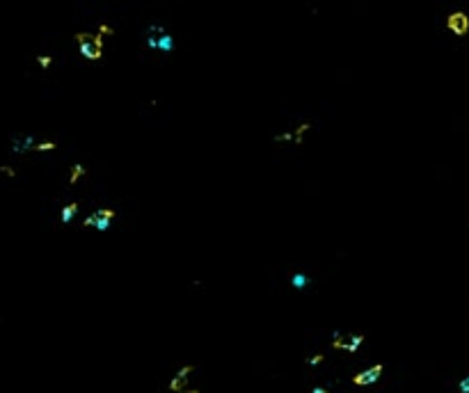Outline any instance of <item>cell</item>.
I'll return each mask as SVG.
<instances>
[{
    "label": "cell",
    "instance_id": "12",
    "mask_svg": "<svg viewBox=\"0 0 469 393\" xmlns=\"http://www.w3.org/2000/svg\"><path fill=\"white\" fill-rule=\"evenodd\" d=\"M85 174V167L83 165H73V169H71V176H69V183H76L80 176Z\"/></svg>",
    "mask_w": 469,
    "mask_h": 393
},
{
    "label": "cell",
    "instance_id": "13",
    "mask_svg": "<svg viewBox=\"0 0 469 393\" xmlns=\"http://www.w3.org/2000/svg\"><path fill=\"white\" fill-rule=\"evenodd\" d=\"M37 62H39V66H42V69H48V66L53 64V57H51V55H39V57H37Z\"/></svg>",
    "mask_w": 469,
    "mask_h": 393
},
{
    "label": "cell",
    "instance_id": "14",
    "mask_svg": "<svg viewBox=\"0 0 469 393\" xmlns=\"http://www.w3.org/2000/svg\"><path fill=\"white\" fill-rule=\"evenodd\" d=\"M99 35H101V37H113V35H115V30L110 28V25L101 23V25H99Z\"/></svg>",
    "mask_w": 469,
    "mask_h": 393
},
{
    "label": "cell",
    "instance_id": "5",
    "mask_svg": "<svg viewBox=\"0 0 469 393\" xmlns=\"http://www.w3.org/2000/svg\"><path fill=\"white\" fill-rule=\"evenodd\" d=\"M190 373H192V366H183V368L178 370V375L170 382V391H183L185 384H188V375H190Z\"/></svg>",
    "mask_w": 469,
    "mask_h": 393
},
{
    "label": "cell",
    "instance_id": "9",
    "mask_svg": "<svg viewBox=\"0 0 469 393\" xmlns=\"http://www.w3.org/2000/svg\"><path fill=\"white\" fill-rule=\"evenodd\" d=\"M76 213H78V203L76 201L69 203V206H64V208H62V222H64V224H69V222L76 217Z\"/></svg>",
    "mask_w": 469,
    "mask_h": 393
},
{
    "label": "cell",
    "instance_id": "19",
    "mask_svg": "<svg viewBox=\"0 0 469 393\" xmlns=\"http://www.w3.org/2000/svg\"><path fill=\"white\" fill-rule=\"evenodd\" d=\"M314 393H327L325 389H314Z\"/></svg>",
    "mask_w": 469,
    "mask_h": 393
},
{
    "label": "cell",
    "instance_id": "1",
    "mask_svg": "<svg viewBox=\"0 0 469 393\" xmlns=\"http://www.w3.org/2000/svg\"><path fill=\"white\" fill-rule=\"evenodd\" d=\"M80 55L87 60H101L103 55V37L101 35H89V32H78L76 35Z\"/></svg>",
    "mask_w": 469,
    "mask_h": 393
},
{
    "label": "cell",
    "instance_id": "7",
    "mask_svg": "<svg viewBox=\"0 0 469 393\" xmlns=\"http://www.w3.org/2000/svg\"><path fill=\"white\" fill-rule=\"evenodd\" d=\"M161 35H165V28H163V25H158V23L149 25L147 28V46L156 50V42H158V37Z\"/></svg>",
    "mask_w": 469,
    "mask_h": 393
},
{
    "label": "cell",
    "instance_id": "2",
    "mask_svg": "<svg viewBox=\"0 0 469 393\" xmlns=\"http://www.w3.org/2000/svg\"><path fill=\"white\" fill-rule=\"evenodd\" d=\"M115 217V210H110V208H101V210H96L94 215H89V217H85V227H96V231H101V233H106L108 231V227H110V220Z\"/></svg>",
    "mask_w": 469,
    "mask_h": 393
},
{
    "label": "cell",
    "instance_id": "3",
    "mask_svg": "<svg viewBox=\"0 0 469 393\" xmlns=\"http://www.w3.org/2000/svg\"><path fill=\"white\" fill-rule=\"evenodd\" d=\"M446 28L458 37H465L469 32V16L465 12H453L446 18Z\"/></svg>",
    "mask_w": 469,
    "mask_h": 393
},
{
    "label": "cell",
    "instance_id": "17",
    "mask_svg": "<svg viewBox=\"0 0 469 393\" xmlns=\"http://www.w3.org/2000/svg\"><path fill=\"white\" fill-rule=\"evenodd\" d=\"M321 361H323V354H318V357H314L309 363H311V366H316V363H321Z\"/></svg>",
    "mask_w": 469,
    "mask_h": 393
},
{
    "label": "cell",
    "instance_id": "11",
    "mask_svg": "<svg viewBox=\"0 0 469 393\" xmlns=\"http://www.w3.org/2000/svg\"><path fill=\"white\" fill-rule=\"evenodd\" d=\"M362 343H364V336H362V334H355V336L346 343V350H348V352H357Z\"/></svg>",
    "mask_w": 469,
    "mask_h": 393
},
{
    "label": "cell",
    "instance_id": "18",
    "mask_svg": "<svg viewBox=\"0 0 469 393\" xmlns=\"http://www.w3.org/2000/svg\"><path fill=\"white\" fill-rule=\"evenodd\" d=\"M2 172H5V174H9V176H12V179H14V169H12V167H2Z\"/></svg>",
    "mask_w": 469,
    "mask_h": 393
},
{
    "label": "cell",
    "instance_id": "16",
    "mask_svg": "<svg viewBox=\"0 0 469 393\" xmlns=\"http://www.w3.org/2000/svg\"><path fill=\"white\" fill-rule=\"evenodd\" d=\"M458 391H460V393H469V375L460 380V384H458Z\"/></svg>",
    "mask_w": 469,
    "mask_h": 393
},
{
    "label": "cell",
    "instance_id": "8",
    "mask_svg": "<svg viewBox=\"0 0 469 393\" xmlns=\"http://www.w3.org/2000/svg\"><path fill=\"white\" fill-rule=\"evenodd\" d=\"M156 50H161V53H172L174 50V37L172 35H161L158 37V42H156Z\"/></svg>",
    "mask_w": 469,
    "mask_h": 393
},
{
    "label": "cell",
    "instance_id": "4",
    "mask_svg": "<svg viewBox=\"0 0 469 393\" xmlns=\"http://www.w3.org/2000/svg\"><path fill=\"white\" fill-rule=\"evenodd\" d=\"M382 370H385L382 368V363H375V366H371V368L357 373V375L352 377V384H355V387H368V384H375V382L380 380Z\"/></svg>",
    "mask_w": 469,
    "mask_h": 393
},
{
    "label": "cell",
    "instance_id": "15",
    "mask_svg": "<svg viewBox=\"0 0 469 393\" xmlns=\"http://www.w3.org/2000/svg\"><path fill=\"white\" fill-rule=\"evenodd\" d=\"M55 149V142H42V144H35V151H53Z\"/></svg>",
    "mask_w": 469,
    "mask_h": 393
},
{
    "label": "cell",
    "instance_id": "10",
    "mask_svg": "<svg viewBox=\"0 0 469 393\" xmlns=\"http://www.w3.org/2000/svg\"><path fill=\"white\" fill-rule=\"evenodd\" d=\"M291 284H293V288H307V284H309V277L307 274H302V272H295L293 274V279H291Z\"/></svg>",
    "mask_w": 469,
    "mask_h": 393
},
{
    "label": "cell",
    "instance_id": "6",
    "mask_svg": "<svg viewBox=\"0 0 469 393\" xmlns=\"http://www.w3.org/2000/svg\"><path fill=\"white\" fill-rule=\"evenodd\" d=\"M12 149L16 151V153H25V151H32V149H35V137H32V135L14 137V140H12Z\"/></svg>",
    "mask_w": 469,
    "mask_h": 393
}]
</instances>
